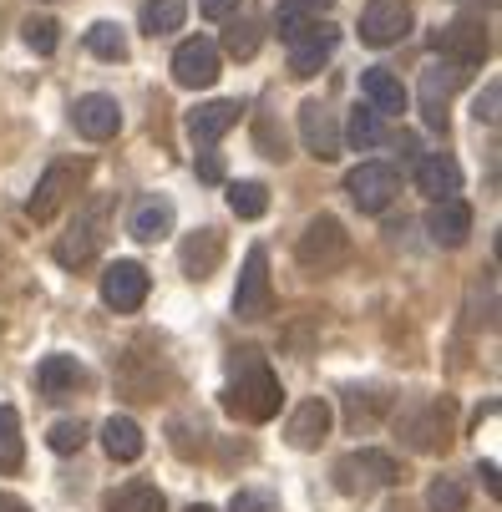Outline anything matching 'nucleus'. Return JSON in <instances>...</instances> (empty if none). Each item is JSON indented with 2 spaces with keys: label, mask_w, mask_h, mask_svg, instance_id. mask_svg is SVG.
I'll use <instances>...</instances> for the list:
<instances>
[{
  "label": "nucleus",
  "mask_w": 502,
  "mask_h": 512,
  "mask_svg": "<svg viewBox=\"0 0 502 512\" xmlns=\"http://www.w3.org/2000/svg\"><path fill=\"white\" fill-rule=\"evenodd\" d=\"M295 254H300V264L310 274H335L350 259V234L340 229L335 213H320V218H310V229L300 234V249Z\"/></svg>",
  "instance_id": "f257e3e1"
},
{
  "label": "nucleus",
  "mask_w": 502,
  "mask_h": 512,
  "mask_svg": "<svg viewBox=\"0 0 502 512\" xmlns=\"http://www.w3.org/2000/svg\"><path fill=\"white\" fill-rule=\"evenodd\" d=\"M279 401H284V391H279L269 365H249V371H239V381L224 391V406L244 421H269L279 411Z\"/></svg>",
  "instance_id": "f03ea898"
},
{
  "label": "nucleus",
  "mask_w": 502,
  "mask_h": 512,
  "mask_svg": "<svg viewBox=\"0 0 502 512\" xmlns=\"http://www.w3.org/2000/svg\"><path fill=\"white\" fill-rule=\"evenodd\" d=\"M224 77V56L208 36H188L178 51H173V82L188 87V92H203Z\"/></svg>",
  "instance_id": "7ed1b4c3"
},
{
  "label": "nucleus",
  "mask_w": 502,
  "mask_h": 512,
  "mask_svg": "<svg viewBox=\"0 0 502 512\" xmlns=\"http://www.w3.org/2000/svg\"><path fill=\"white\" fill-rule=\"evenodd\" d=\"M345 193H350V203L361 213H386L396 203V193H401V178H396L391 163H361V168H350Z\"/></svg>",
  "instance_id": "20e7f679"
},
{
  "label": "nucleus",
  "mask_w": 502,
  "mask_h": 512,
  "mask_svg": "<svg viewBox=\"0 0 502 512\" xmlns=\"http://www.w3.org/2000/svg\"><path fill=\"white\" fill-rule=\"evenodd\" d=\"M87 178V163H71V158H61V163H51L46 168V178L36 183V193H31V203H26V213L36 218V224H51V218L61 213V203L77 193V183Z\"/></svg>",
  "instance_id": "39448f33"
},
{
  "label": "nucleus",
  "mask_w": 502,
  "mask_h": 512,
  "mask_svg": "<svg viewBox=\"0 0 502 512\" xmlns=\"http://www.w3.org/2000/svg\"><path fill=\"white\" fill-rule=\"evenodd\" d=\"M148 289H153V279H148V269H142L137 259H117L102 274V300L117 315H132V310L148 305Z\"/></svg>",
  "instance_id": "423d86ee"
},
{
  "label": "nucleus",
  "mask_w": 502,
  "mask_h": 512,
  "mask_svg": "<svg viewBox=\"0 0 502 512\" xmlns=\"http://www.w3.org/2000/svg\"><path fill=\"white\" fill-rule=\"evenodd\" d=\"M269 310V254L254 244L244 254V269H239V289H234V315L239 320H259Z\"/></svg>",
  "instance_id": "0eeeda50"
},
{
  "label": "nucleus",
  "mask_w": 502,
  "mask_h": 512,
  "mask_svg": "<svg viewBox=\"0 0 502 512\" xmlns=\"http://www.w3.org/2000/svg\"><path fill=\"white\" fill-rule=\"evenodd\" d=\"M411 36V6L406 0H371L361 11V41L366 46H396Z\"/></svg>",
  "instance_id": "6e6552de"
},
{
  "label": "nucleus",
  "mask_w": 502,
  "mask_h": 512,
  "mask_svg": "<svg viewBox=\"0 0 502 512\" xmlns=\"http://www.w3.org/2000/svg\"><path fill=\"white\" fill-rule=\"evenodd\" d=\"M330 401H320V396H310V401H300L295 411H290V421H284V442H290L295 452H315L325 436H330Z\"/></svg>",
  "instance_id": "1a4fd4ad"
},
{
  "label": "nucleus",
  "mask_w": 502,
  "mask_h": 512,
  "mask_svg": "<svg viewBox=\"0 0 502 512\" xmlns=\"http://www.w3.org/2000/svg\"><path fill=\"white\" fill-rule=\"evenodd\" d=\"M300 137H305V148H310V158H320V163H330V158H340V127H335V117H330V107L325 102H300Z\"/></svg>",
  "instance_id": "9d476101"
},
{
  "label": "nucleus",
  "mask_w": 502,
  "mask_h": 512,
  "mask_svg": "<svg viewBox=\"0 0 502 512\" xmlns=\"http://www.w3.org/2000/svg\"><path fill=\"white\" fill-rule=\"evenodd\" d=\"M71 122H77L82 137L107 142V137H117V127H122V107H117V97H107V92H87V97H77V107H71Z\"/></svg>",
  "instance_id": "9b49d317"
},
{
  "label": "nucleus",
  "mask_w": 502,
  "mask_h": 512,
  "mask_svg": "<svg viewBox=\"0 0 502 512\" xmlns=\"http://www.w3.org/2000/svg\"><path fill=\"white\" fill-rule=\"evenodd\" d=\"M437 46H442V56L457 61V66H482L487 51H492V36H487L482 21H452V26L442 31Z\"/></svg>",
  "instance_id": "f8f14e48"
},
{
  "label": "nucleus",
  "mask_w": 502,
  "mask_h": 512,
  "mask_svg": "<svg viewBox=\"0 0 502 512\" xmlns=\"http://www.w3.org/2000/svg\"><path fill=\"white\" fill-rule=\"evenodd\" d=\"M426 234H432V244H442V249H462L467 234H472V208L462 198L432 203V213H426Z\"/></svg>",
  "instance_id": "ddd939ff"
},
{
  "label": "nucleus",
  "mask_w": 502,
  "mask_h": 512,
  "mask_svg": "<svg viewBox=\"0 0 502 512\" xmlns=\"http://www.w3.org/2000/svg\"><path fill=\"white\" fill-rule=\"evenodd\" d=\"M462 77H467V66H457V61H447V66H426L421 71V97H426V122L432 127H442L447 132V97L462 87Z\"/></svg>",
  "instance_id": "4468645a"
},
{
  "label": "nucleus",
  "mask_w": 502,
  "mask_h": 512,
  "mask_svg": "<svg viewBox=\"0 0 502 512\" xmlns=\"http://www.w3.org/2000/svg\"><path fill=\"white\" fill-rule=\"evenodd\" d=\"M330 51H335V26L310 21V31H300L290 41V71H295V77H315V71L330 61Z\"/></svg>",
  "instance_id": "2eb2a0df"
},
{
  "label": "nucleus",
  "mask_w": 502,
  "mask_h": 512,
  "mask_svg": "<svg viewBox=\"0 0 502 512\" xmlns=\"http://www.w3.org/2000/svg\"><path fill=\"white\" fill-rule=\"evenodd\" d=\"M361 97H366V107H376L381 117H401V112L411 107V97H406L401 77H396V71H386V66L361 71Z\"/></svg>",
  "instance_id": "dca6fc26"
},
{
  "label": "nucleus",
  "mask_w": 502,
  "mask_h": 512,
  "mask_svg": "<svg viewBox=\"0 0 502 512\" xmlns=\"http://www.w3.org/2000/svg\"><path fill=\"white\" fill-rule=\"evenodd\" d=\"M239 117H244V107L229 102V97H224V102H203V107L188 112V137L198 142V148H213V142H219Z\"/></svg>",
  "instance_id": "f3484780"
},
{
  "label": "nucleus",
  "mask_w": 502,
  "mask_h": 512,
  "mask_svg": "<svg viewBox=\"0 0 502 512\" xmlns=\"http://www.w3.org/2000/svg\"><path fill=\"white\" fill-rule=\"evenodd\" d=\"M416 188L432 198V203H442V198H457L462 193V168H457V158L452 153H432V158H421L416 163Z\"/></svg>",
  "instance_id": "a211bd4d"
},
{
  "label": "nucleus",
  "mask_w": 502,
  "mask_h": 512,
  "mask_svg": "<svg viewBox=\"0 0 502 512\" xmlns=\"http://www.w3.org/2000/svg\"><path fill=\"white\" fill-rule=\"evenodd\" d=\"M173 198H142L137 203V213H132V239H142V244H158V239H168L173 234Z\"/></svg>",
  "instance_id": "6ab92c4d"
},
{
  "label": "nucleus",
  "mask_w": 502,
  "mask_h": 512,
  "mask_svg": "<svg viewBox=\"0 0 502 512\" xmlns=\"http://www.w3.org/2000/svg\"><path fill=\"white\" fill-rule=\"evenodd\" d=\"M82 381H87V371H82L71 355H46V360L36 365V386H41L46 396H71Z\"/></svg>",
  "instance_id": "aec40b11"
},
{
  "label": "nucleus",
  "mask_w": 502,
  "mask_h": 512,
  "mask_svg": "<svg viewBox=\"0 0 502 512\" xmlns=\"http://www.w3.org/2000/svg\"><path fill=\"white\" fill-rule=\"evenodd\" d=\"M219 259H224V234H219V229H198V234L183 244V269H188L193 279H208L213 269H219Z\"/></svg>",
  "instance_id": "412c9836"
},
{
  "label": "nucleus",
  "mask_w": 502,
  "mask_h": 512,
  "mask_svg": "<svg viewBox=\"0 0 502 512\" xmlns=\"http://www.w3.org/2000/svg\"><path fill=\"white\" fill-rule=\"evenodd\" d=\"M102 447L112 462H137L142 457V426L132 416H107L102 421Z\"/></svg>",
  "instance_id": "4be33fe9"
},
{
  "label": "nucleus",
  "mask_w": 502,
  "mask_h": 512,
  "mask_svg": "<svg viewBox=\"0 0 502 512\" xmlns=\"http://www.w3.org/2000/svg\"><path fill=\"white\" fill-rule=\"evenodd\" d=\"M97 213H102V208H92V218H82V224L56 244V259H61L66 269H77V264H87V259L97 254V234H102V229H97Z\"/></svg>",
  "instance_id": "5701e85b"
},
{
  "label": "nucleus",
  "mask_w": 502,
  "mask_h": 512,
  "mask_svg": "<svg viewBox=\"0 0 502 512\" xmlns=\"http://www.w3.org/2000/svg\"><path fill=\"white\" fill-rule=\"evenodd\" d=\"M26 462V442H21V416L16 406H0V472H21Z\"/></svg>",
  "instance_id": "b1692460"
},
{
  "label": "nucleus",
  "mask_w": 502,
  "mask_h": 512,
  "mask_svg": "<svg viewBox=\"0 0 502 512\" xmlns=\"http://www.w3.org/2000/svg\"><path fill=\"white\" fill-rule=\"evenodd\" d=\"M183 16H188L183 0H142L137 26L148 31V36H168V31H178V26H183Z\"/></svg>",
  "instance_id": "393cba45"
},
{
  "label": "nucleus",
  "mask_w": 502,
  "mask_h": 512,
  "mask_svg": "<svg viewBox=\"0 0 502 512\" xmlns=\"http://www.w3.org/2000/svg\"><path fill=\"white\" fill-rule=\"evenodd\" d=\"M163 507L168 502H163V492L153 482H127L122 492L107 497V512H163Z\"/></svg>",
  "instance_id": "a878e982"
},
{
  "label": "nucleus",
  "mask_w": 502,
  "mask_h": 512,
  "mask_svg": "<svg viewBox=\"0 0 502 512\" xmlns=\"http://www.w3.org/2000/svg\"><path fill=\"white\" fill-rule=\"evenodd\" d=\"M87 46H92V56H102V61H127V56H132L122 26H112V21H97V26L87 31Z\"/></svg>",
  "instance_id": "bb28decb"
},
{
  "label": "nucleus",
  "mask_w": 502,
  "mask_h": 512,
  "mask_svg": "<svg viewBox=\"0 0 502 512\" xmlns=\"http://www.w3.org/2000/svg\"><path fill=\"white\" fill-rule=\"evenodd\" d=\"M345 137L355 142V148H376V142L386 137V127H381V112H376V107H355V112H350V127H345Z\"/></svg>",
  "instance_id": "cd10ccee"
},
{
  "label": "nucleus",
  "mask_w": 502,
  "mask_h": 512,
  "mask_svg": "<svg viewBox=\"0 0 502 512\" xmlns=\"http://www.w3.org/2000/svg\"><path fill=\"white\" fill-rule=\"evenodd\" d=\"M229 208L239 218H264L269 213V188L264 183H234L229 188Z\"/></svg>",
  "instance_id": "c85d7f7f"
},
{
  "label": "nucleus",
  "mask_w": 502,
  "mask_h": 512,
  "mask_svg": "<svg viewBox=\"0 0 502 512\" xmlns=\"http://www.w3.org/2000/svg\"><path fill=\"white\" fill-rule=\"evenodd\" d=\"M426 507L432 512H467V487L457 477H437L426 487Z\"/></svg>",
  "instance_id": "c756f323"
},
{
  "label": "nucleus",
  "mask_w": 502,
  "mask_h": 512,
  "mask_svg": "<svg viewBox=\"0 0 502 512\" xmlns=\"http://www.w3.org/2000/svg\"><path fill=\"white\" fill-rule=\"evenodd\" d=\"M259 36H264V31H259V21L239 16V21L224 31V51H229V56H239V61H249V56L259 51Z\"/></svg>",
  "instance_id": "7c9ffc66"
},
{
  "label": "nucleus",
  "mask_w": 502,
  "mask_h": 512,
  "mask_svg": "<svg viewBox=\"0 0 502 512\" xmlns=\"http://www.w3.org/2000/svg\"><path fill=\"white\" fill-rule=\"evenodd\" d=\"M46 447L61 452V457L82 452V447H87V426H82V421H56V426L46 431Z\"/></svg>",
  "instance_id": "2f4dec72"
},
{
  "label": "nucleus",
  "mask_w": 502,
  "mask_h": 512,
  "mask_svg": "<svg viewBox=\"0 0 502 512\" xmlns=\"http://www.w3.org/2000/svg\"><path fill=\"white\" fill-rule=\"evenodd\" d=\"M350 467H361V472H371L366 482H381V487H391V482H401V467L386 457V452H361V457H350Z\"/></svg>",
  "instance_id": "473e14b6"
},
{
  "label": "nucleus",
  "mask_w": 502,
  "mask_h": 512,
  "mask_svg": "<svg viewBox=\"0 0 502 512\" xmlns=\"http://www.w3.org/2000/svg\"><path fill=\"white\" fill-rule=\"evenodd\" d=\"M21 36H26V46H31V51H41V56H51V51H56V41H61V31H56V21H51V16H31V21L21 26Z\"/></svg>",
  "instance_id": "72a5a7b5"
},
{
  "label": "nucleus",
  "mask_w": 502,
  "mask_h": 512,
  "mask_svg": "<svg viewBox=\"0 0 502 512\" xmlns=\"http://www.w3.org/2000/svg\"><path fill=\"white\" fill-rule=\"evenodd\" d=\"M310 21H315V16L300 11L295 0H284V6H279V36H284V41H295L300 31H310Z\"/></svg>",
  "instance_id": "f704fd0d"
},
{
  "label": "nucleus",
  "mask_w": 502,
  "mask_h": 512,
  "mask_svg": "<svg viewBox=\"0 0 502 512\" xmlns=\"http://www.w3.org/2000/svg\"><path fill=\"white\" fill-rule=\"evenodd\" d=\"M497 102H502V82H487V92L477 97V122H497Z\"/></svg>",
  "instance_id": "c9c22d12"
},
{
  "label": "nucleus",
  "mask_w": 502,
  "mask_h": 512,
  "mask_svg": "<svg viewBox=\"0 0 502 512\" xmlns=\"http://www.w3.org/2000/svg\"><path fill=\"white\" fill-rule=\"evenodd\" d=\"M229 512H269V497L264 492H234Z\"/></svg>",
  "instance_id": "e433bc0d"
},
{
  "label": "nucleus",
  "mask_w": 502,
  "mask_h": 512,
  "mask_svg": "<svg viewBox=\"0 0 502 512\" xmlns=\"http://www.w3.org/2000/svg\"><path fill=\"white\" fill-rule=\"evenodd\" d=\"M198 11H203L208 21H229V16L239 11V0H198Z\"/></svg>",
  "instance_id": "4c0bfd02"
},
{
  "label": "nucleus",
  "mask_w": 502,
  "mask_h": 512,
  "mask_svg": "<svg viewBox=\"0 0 502 512\" xmlns=\"http://www.w3.org/2000/svg\"><path fill=\"white\" fill-rule=\"evenodd\" d=\"M198 173H203L208 183H219V178H224V163H219V158H213V153H208V158L198 163Z\"/></svg>",
  "instance_id": "58836bf2"
},
{
  "label": "nucleus",
  "mask_w": 502,
  "mask_h": 512,
  "mask_svg": "<svg viewBox=\"0 0 502 512\" xmlns=\"http://www.w3.org/2000/svg\"><path fill=\"white\" fill-rule=\"evenodd\" d=\"M0 512H31L21 497H11V492H0Z\"/></svg>",
  "instance_id": "ea45409f"
},
{
  "label": "nucleus",
  "mask_w": 502,
  "mask_h": 512,
  "mask_svg": "<svg viewBox=\"0 0 502 512\" xmlns=\"http://www.w3.org/2000/svg\"><path fill=\"white\" fill-rule=\"evenodd\" d=\"M295 6H300V11H310V16H320V11H330V6H335V0H295Z\"/></svg>",
  "instance_id": "a19ab883"
},
{
  "label": "nucleus",
  "mask_w": 502,
  "mask_h": 512,
  "mask_svg": "<svg viewBox=\"0 0 502 512\" xmlns=\"http://www.w3.org/2000/svg\"><path fill=\"white\" fill-rule=\"evenodd\" d=\"M477 472H482V482H487V492H497V462H482Z\"/></svg>",
  "instance_id": "79ce46f5"
},
{
  "label": "nucleus",
  "mask_w": 502,
  "mask_h": 512,
  "mask_svg": "<svg viewBox=\"0 0 502 512\" xmlns=\"http://www.w3.org/2000/svg\"><path fill=\"white\" fill-rule=\"evenodd\" d=\"M188 512H213V507H208V502H193V507H188Z\"/></svg>",
  "instance_id": "37998d69"
}]
</instances>
